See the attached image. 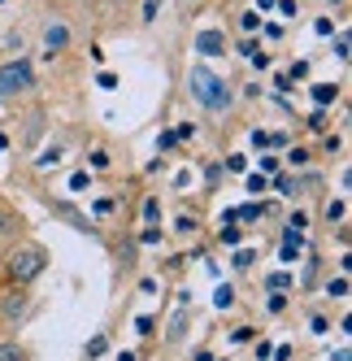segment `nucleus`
<instances>
[{
	"label": "nucleus",
	"mask_w": 352,
	"mask_h": 361,
	"mask_svg": "<svg viewBox=\"0 0 352 361\" xmlns=\"http://www.w3.org/2000/svg\"><path fill=\"white\" fill-rule=\"evenodd\" d=\"M187 92L196 96V105H205L209 114L231 109V87H226V79H222L218 70H209L205 61H196L187 70Z\"/></svg>",
	"instance_id": "1"
},
{
	"label": "nucleus",
	"mask_w": 352,
	"mask_h": 361,
	"mask_svg": "<svg viewBox=\"0 0 352 361\" xmlns=\"http://www.w3.org/2000/svg\"><path fill=\"white\" fill-rule=\"evenodd\" d=\"M5 270H9L13 283H31V279H39V274L48 270V248H44V244H18V248L9 252Z\"/></svg>",
	"instance_id": "2"
},
{
	"label": "nucleus",
	"mask_w": 352,
	"mask_h": 361,
	"mask_svg": "<svg viewBox=\"0 0 352 361\" xmlns=\"http://www.w3.org/2000/svg\"><path fill=\"white\" fill-rule=\"evenodd\" d=\"M31 87H35V66L27 57H9L5 66H0V96H5V100L31 92Z\"/></svg>",
	"instance_id": "3"
},
{
	"label": "nucleus",
	"mask_w": 352,
	"mask_h": 361,
	"mask_svg": "<svg viewBox=\"0 0 352 361\" xmlns=\"http://www.w3.org/2000/svg\"><path fill=\"white\" fill-rule=\"evenodd\" d=\"M39 39H44V53L57 57V53H65V48H70V27H65V22H48Z\"/></svg>",
	"instance_id": "4"
},
{
	"label": "nucleus",
	"mask_w": 352,
	"mask_h": 361,
	"mask_svg": "<svg viewBox=\"0 0 352 361\" xmlns=\"http://www.w3.org/2000/svg\"><path fill=\"white\" fill-rule=\"evenodd\" d=\"M196 53H200V57H222V53H226L222 31H200V35H196Z\"/></svg>",
	"instance_id": "5"
},
{
	"label": "nucleus",
	"mask_w": 352,
	"mask_h": 361,
	"mask_svg": "<svg viewBox=\"0 0 352 361\" xmlns=\"http://www.w3.org/2000/svg\"><path fill=\"white\" fill-rule=\"evenodd\" d=\"M270 209H274L270 200H261V204H257V200H248V204H239V209H235V222H257V218L270 214Z\"/></svg>",
	"instance_id": "6"
},
{
	"label": "nucleus",
	"mask_w": 352,
	"mask_h": 361,
	"mask_svg": "<svg viewBox=\"0 0 352 361\" xmlns=\"http://www.w3.org/2000/svg\"><path fill=\"white\" fill-rule=\"evenodd\" d=\"M300 244H305V235H300V231H287V235H283V248H279V257H283V262H296V257H300Z\"/></svg>",
	"instance_id": "7"
},
{
	"label": "nucleus",
	"mask_w": 352,
	"mask_h": 361,
	"mask_svg": "<svg viewBox=\"0 0 352 361\" xmlns=\"http://www.w3.org/2000/svg\"><path fill=\"white\" fill-rule=\"evenodd\" d=\"M335 100H339V87H335V83H318V87H313V105H322V109H331Z\"/></svg>",
	"instance_id": "8"
},
{
	"label": "nucleus",
	"mask_w": 352,
	"mask_h": 361,
	"mask_svg": "<svg viewBox=\"0 0 352 361\" xmlns=\"http://www.w3.org/2000/svg\"><path fill=\"white\" fill-rule=\"evenodd\" d=\"M183 331H187V309H179V314L170 318V331H165V340H170V344H179V340H183Z\"/></svg>",
	"instance_id": "9"
},
{
	"label": "nucleus",
	"mask_w": 352,
	"mask_h": 361,
	"mask_svg": "<svg viewBox=\"0 0 352 361\" xmlns=\"http://www.w3.org/2000/svg\"><path fill=\"white\" fill-rule=\"evenodd\" d=\"M265 288H270V292H287V288H291V274H287V270H274V274L265 279Z\"/></svg>",
	"instance_id": "10"
},
{
	"label": "nucleus",
	"mask_w": 352,
	"mask_h": 361,
	"mask_svg": "<svg viewBox=\"0 0 352 361\" xmlns=\"http://www.w3.org/2000/svg\"><path fill=\"white\" fill-rule=\"evenodd\" d=\"M22 309H27V300H22V296H5V318H9V322L22 318Z\"/></svg>",
	"instance_id": "11"
},
{
	"label": "nucleus",
	"mask_w": 352,
	"mask_h": 361,
	"mask_svg": "<svg viewBox=\"0 0 352 361\" xmlns=\"http://www.w3.org/2000/svg\"><path fill=\"white\" fill-rule=\"evenodd\" d=\"M144 222H148V226H157V222H161V204H157V196H148V200H144Z\"/></svg>",
	"instance_id": "12"
},
{
	"label": "nucleus",
	"mask_w": 352,
	"mask_h": 361,
	"mask_svg": "<svg viewBox=\"0 0 352 361\" xmlns=\"http://www.w3.org/2000/svg\"><path fill=\"white\" fill-rule=\"evenodd\" d=\"M92 178H96V174H87V170H74V174H70V192H87V188H92Z\"/></svg>",
	"instance_id": "13"
},
{
	"label": "nucleus",
	"mask_w": 352,
	"mask_h": 361,
	"mask_svg": "<svg viewBox=\"0 0 352 361\" xmlns=\"http://www.w3.org/2000/svg\"><path fill=\"white\" fill-rule=\"evenodd\" d=\"M213 305H218V309H231V305H235V292H231V283H222V288L213 292Z\"/></svg>",
	"instance_id": "14"
},
{
	"label": "nucleus",
	"mask_w": 352,
	"mask_h": 361,
	"mask_svg": "<svg viewBox=\"0 0 352 361\" xmlns=\"http://www.w3.org/2000/svg\"><path fill=\"white\" fill-rule=\"evenodd\" d=\"M105 348H109V340H105V335H92V340H87V361L105 357Z\"/></svg>",
	"instance_id": "15"
},
{
	"label": "nucleus",
	"mask_w": 352,
	"mask_h": 361,
	"mask_svg": "<svg viewBox=\"0 0 352 361\" xmlns=\"http://www.w3.org/2000/svg\"><path fill=\"white\" fill-rule=\"evenodd\" d=\"M113 209H118V204H113V196H100V200L92 204V214H96V218H109Z\"/></svg>",
	"instance_id": "16"
},
{
	"label": "nucleus",
	"mask_w": 352,
	"mask_h": 361,
	"mask_svg": "<svg viewBox=\"0 0 352 361\" xmlns=\"http://www.w3.org/2000/svg\"><path fill=\"white\" fill-rule=\"evenodd\" d=\"M118 83H122V79H118L113 70H100V74H96V87H105V92H113Z\"/></svg>",
	"instance_id": "17"
},
{
	"label": "nucleus",
	"mask_w": 352,
	"mask_h": 361,
	"mask_svg": "<svg viewBox=\"0 0 352 361\" xmlns=\"http://www.w3.org/2000/svg\"><path fill=\"white\" fill-rule=\"evenodd\" d=\"M344 214H348V200H331V204H326V218H331V222H344Z\"/></svg>",
	"instance_id": "18"
},
{
	"label": "nucleus",
	"mask_w": 352,
	"mask_h": 361,
	"mask_svg": "<svg viewBox=\"0 0 352 361\" xmlns=\"http://www.w3.org/2000/svg\"><path fill=\"white\" fill-rule=\"evenodd\" d=\"M274 9L283 18H300V0H274Z\"/></svg>",
	"instance_id": "19"
},
{
	"label": "nucleus",
	"mask_w": 352,
	"mask_h": 361,
	"mask_svg": "<svg viewBox=\"0 0 352 361\" xmlns=\"http://www.w3.org/2000/svg\"><path fill=\"white\" fill-rule=\"evenodd\" d=\"M157 13H161V0H144V27H153Z\"/></svg>",
	"instance_id": "20"
},
{
	"label": "nucleus",
	"mask_w": 352,
	"mask_h": 361,
	"mask_svg": "<svg viewBox=\"0 0 352 361\" xmlns=\"http://www.w3.org/2000/svg\"><path fill=\"white\" fill-rule=\"evenodd\" d=\"M0 361H27V357H22V348H18V344H9V340H5V344H0Z\"/></svg>",
	"instance_id": "21"
},
{
	"label": "nucleus",
	"mask_w": 352,
	"mask_h": 361,
	"mask_svg": "<svg viewBox=\"0 0 352 361\" xmlns=\"http://www.w3.org/2000/svg\"><path fill=\"white\" fill-rule=\"evenodd\" d=\"M348 53H352L348 35H344V31H335V57H339V61H348Z\"/></svg>",
	"instance_id": "22"
},
{
	"label": "nucleus",
	"mask_w": 352,
	"mask_h": 361,
	"mask_svg": "<svg viewBox=\"0 0 352 361\" xmlns=\"http://www.w3.org/2000/svg\"><path fill=\"white\" fill-rule=\"evenodd\" d=\"M239 240H244V235H239V226H235V222H231V226H222V244H226V248H235Z\"/></svg>",
	"instance_id": "23"
},
{
	"label": "nucleus",
	"mask_w": 352,
	"mask_h": 361,
	"mask_svg": "<svg viewBox=\"0 0 352 361\" xmlns=\"http://www.w3.org/2000/svg\"><path fill=\"white\" fill-rule=\"evenodd\" d=\"M313 31H318L322 39H331V35H335V22H331V18H318V22H313Z\"/></svg>",
	"instance_id": "24"
},
{
	"label": "nucleus",
	"mask_w": 352,
	"mask_h": 361,
	"mask_svg": "<svg viewBox=\"0 0 352 361\" xmlns=\"http://www.w3.org/2000/svg\"><path fill=\"white\" fill-rule=\"evenodd\" d=\"M139 244H161V226H144V235H139Z\"/></svg>",
	"instance_id": "25"
},
{
	"label": "nucleus",
	"mask_w": 352,
	"mask_h": 361,
	"mask_svg": "<svg viewBox=\"0 0 352 361\" xmlns=\"http://www.w3.org/2000/svg\"><path fill=\"white\" fill-rule=\"evenodd\" d=\"M61 157H65V148H48V152H39V166H53Z\"/></svg>",
	"instance_id": "26"
},
{
	"label": "nucleus",
	"mask_w": 352,
	"mask_h": 361,
	"mask_svg": "<svg viewBox=\"0 0 352 361\" xmlns=\"http://www.w3.org/2000/svg\"><path fill=\"white\" fill-rule=\"evenodd\" d=\"M174 140H179V144H183V140H196V126H191V122H183V126H174Z\"/></svg>",
	"instance_id": "27"
},
{
	"label": "nucleus",
	"mask_w": 352,
	"mask_h": 361,
	"mask_svg": "<svg viewBox=\"0 0 352 361\" xmlns=\"http://www.w3.org/2000/svg\"><path fill=\"white\" fill-rule=\"evenodd\" d=\"M253 257H257L253 248H244V252H235V270H248V266H253Z\"/></svg>",
	"instance_id": "28"
},
{
	"label": "nucleus",
	"mask_w": 352,
	"mask_h": 361,
	"mask_svg": "<svg viewBox=\"0 0 352 361\" xmlns=\"http://www.w3.org/2000/svg\"><path fill=\"white\" fill-rule=\"evenodd\" d=\"M248 340H253V326H235L231 331V344H248Z\"/></svg>",
	"instance_id": "29"
},
{
	"label": "nucleus",
	"mask_w": 352,
	"mask_h": 361,
	"mask_svg": "<svg viewBox=\"0 0 352 361\" xmlns=\"http://www.w3.org/2000/svg\"><path fill=\"white\" fill-rule=\"evenodd\" d=\"M157 148H161V152H170V148H179V140H174V131H161V135H157Z\"/></svg>",
	"instance_id": "30"
},
{
	"label": "nucleus",
	"mask_w": 352,
	"mask_h": 361,
	"mask_svg": "<svg viewBox=\"0 0 352 361\" xmlns=\"http://www.w3.org/2000/svg\"><path fill=\"white\" fill-rule=\"evenodd\" d=\"M326 292H331V296H348V279H331V283H326Z\"/></svg>",
	"instance_id": "31"
},
{
	"label": "nucleus",
	"mask_w": 352,
	"mask_h": 361,
	"mask_svg": "<svg viewBox=\"0 0 352 361\" xmlns=\"http://www.w3.org/2000/svg\"><path fill=\"white\" fill-rule=\"evenodd\" d=\"M174 226H179V235H191V231H196V218H191V214H183Z\"/></svg>",
	"instance_id": "32"
},
{
	"label": "nucleus",
	"mask_w": 352,
	"mask_h": 361,
	"mask_svg": "<svg viewBox=\"0 0 352 361\" xmlns=\"http://www.w3.org/2000/svg\"><path fill=\"white\" fill-rule=\"evenodd\" d=\"M239 27H244V31H257V27H261V13H244Z\"/></svg>",
	"instance_id": "33"
},
{
	"label": "nucleus",
	"mask_w": 352,
	"mask_h": 361,
	"mask_svg": "<svg viewBox=\"0 0 352 361\" xmlns=\"http://www.w3.org/2000/svg\"><path fill=\"white\" fill-rule=\"evenodd\" d=\"M270 183V174H248V192H261Z\"/></svg>",
	"instance_id": "34"
},
{
	"label": "nucleus",
	"mask_w": 352,
	"mask_h": 361,
	"mask_svg": "<svg viewBox=\"0 0 352 361\" xmlns=\"http://www.w3.org/2000/svg\"><path fill=\"white\" fill-rule=\"evenodd\" d=\"M274 188H279L283 196H291V192H296V183H291V178H287V174H279V178H274Z\"/></svg>",
	"instance_id": "35"
},
{
	"label": "nucleus",
	"mask_w": 352,
	"mask_h": 361,
	"mask_svg": "<svg viewBox=\"0 0 352 361\" xmlns=\"http://www.w3.org/2000/svg\"><path fill=\"white\" fill-rule=\"evenodd\" d=\"M283 305H287L283 292H270V314H283Z\"/></svg>",
	"instance_id": "36"
},
{
	"label": "nucleus",
	"mask_w": 352,
	"mask_h": 361,
	"mask_svg": "<svg viewBox=\"0 0 352 361\" xmlns=\"http://www.w3.org/2000/svg\"><path fill=\"white\" fill-rule=\"evenodd\" d=\"M253 70H270V53H261V48H257V53H253Z\"/></svg>",
	"instance_id": "37"
},
{
	"label": "nucleus",
	"mask_w": 352,
	"mask_h": 361,
	"mask_svg": "<svg viewBox=\"0 0 352 361\" xmlns=\"http://www.w3.org/2000/svg\"><path fill=\"white\" fill-rule=\"evenodd\" d=\"M291 79H309V61H296L291 66Z\"/></svg>",
	"instance_id": "38"
},
{
	"label": "nucleus",
	"mask_w": 352,
	"mask_h": 361,
	"mask_svg": "<svg viewBox=\"0 0 352 361\" xmlns=\"http://www.w3.org/2000/svg\"><path fill=\"white\" fill-rule=\"evenodd\" d=\"M309 326H313V335H326V331H331V322H326V318H322V314H318V318H313V322H309Z\"/></svg>",
	"instance_id": "39"
},
{
	"label": "nucleus",
	"mask_w": 352,
	"mask_h": 361,
	"mask_svg": "<svg viewBox=\"0 0 352 361\" xmlns=\"http://www.w3.org/2000/svg\"><path fill=\"white\" fill-rule=\"evenodd\" d=\"M265 39H283V22H270V27H265Z\"/></svg>",
	"instance_id": "40"
},
{
	"label": "nucleus",
	"mask_w": 352,
	"mask_h": 361,
	"mask_svg": "<svg viewBox=\"0 0 352 361\" xmlns=\"http://www.w3.org/2000/svg\"><path fill=\"white\" fill-rule=\"evenodd\" d=\"M253 353H257V361H270V353H274V344H265V340H261V344H257Z\"/></svg>",
	"instance_id": "41"
},
{
	"label": "nucleus",
	"mask_w": 352,
	"mask_h": 361,
	"mask_svg": "<svg viewBox=\"0 0 352 361\" xmlns=\"http://www.w3.org/2000/svg\"><path fill=\"white\" fill-rule=\"evenodd\" d=\"M305 226H309V218H305V214L296 209V214H291V231H305Z\"/></svg>",
	"instance_id": "42"
},
{
	"label": "nucleus",
	"mask_w": 352,
	"mask_h": 361,
	"mask_svg": "<svg viewBox=\"0 0 352 361\" xmlns=\"http://www.w3.org/2000/svg\"><path fill=\"white\" fill-rule=\"evenodd\" d=\"M135 331H139V335H148V331H153V318H148V314H144V318H135Z\"/></svg>",
	"instance_id": "43"
},
{
	"label": "nucleus",
	"mask_w": 352,
	"mask_h": 361,
	"mask_svg": "<svg viewBox=\"0 0 352 361\" xmlns=\"http://www.w3.org/2000/svg\"><path fill=\"white\" fill-rule=\"evenodd\" d=\"M274 9V0H257V13H270Z\"/></svg>",
	"instance_id": "44"
},
{
	"label": "nucleus",
	"mask_w": 352,
	"mask_h": 361,
	"mask_svg": "<svg viewBox=\"0 0 352 361\" xmlns=\"http://www.w3.org/2000/svg\"><path fill=\"white\" fill-rule=\"evenodd\" d=\"M0 148H9V135H5V131H0Z\"/></svg>",
	"instance_id": "45"
},
{
	"label": "nucleus",
	"mask_w": 352,
	"mask_h": 361,
	"mask_svg": "<svg viewBox=\"0 0 352 361\" xmlns=\"http://www.w3.org/2000/svg\"><path fill=\"white\" fill-rule=\"evenodd\" d=\"M196 361H213V357H209V353H196Z\"/></svg>",
	"instance_id": "46"
},
{
	"label": "nucleus",
	"mask_w": 352,
	"mask_h": 361,
	"mask_svg": "<svg viewBox=\"0 0 352 361\" xmlns=\"http://www.w3.org/2000/svg\"><path fill=\"white\" fill-rule=\"evenodd\" d=\"M0 231H5V214H0Z\"/></svg>",
	"instance_id": "47"
},
{
	"label": "nucleus",
	"mask_w": 352,
	"mask_h": 361,
	"mask_svg": "<svg viewBox=\"0 0 352 361\" xmlns=\"http://www.w3.org/2000/svg\"><path fill=\"white\" fill-rule=\"evenodd\" d=\"M331 5H344V0H331Z\"/></svg>",
	"instance_id": "48"
},
{
	"label": "nucleus",
	"mask_w": 352,
	"mask_h": 361,
	"mask_svg": "<svg viewBox=\"0 0 352 361\" xmlns=\"http://www.w3.org/2000/svg\"><path fill=\"white\" fill-rule=\"evenodd\" d=\"M0 5H5V0H0Z\"/></svg>",
	"instance_id": "49"
}]
</instances>
